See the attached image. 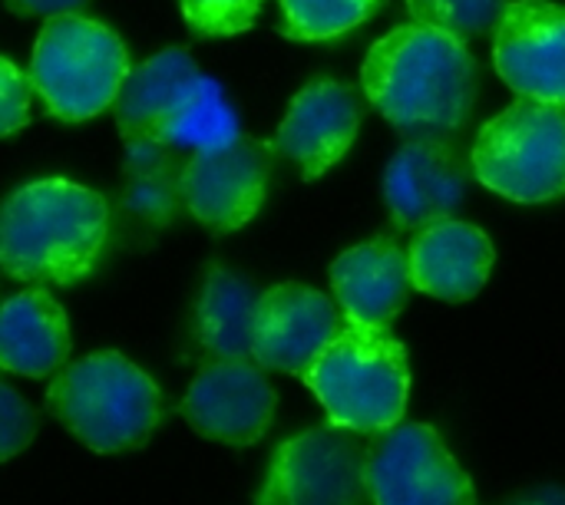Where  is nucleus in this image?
<instances>
[{"label": "nucleus", "instance_id": "nucleus-27", "mask_svg": "<svg viewBox=\"0 0 565 505\" xmlns=\"http://www.w3.org/2000/svg\"><path fill=\"white\" fill-rule=\"evenodd\" d=\"M89 0H7L10 10L17 13H33V17H60V13H76Z\"/></svg>", "mask_w": 565, "mask_h": 505}, {"label": "nucleus", "instance_id": "nucleus-19", "mask_svg": "<svg viewBox=\"0 0 565 505\" xmlns=\"http://www.w3.org/2000/svg\"><path fill=\"white\" fill-rule=\"evenodd\" d=\"M242 136V119L232 99L225 96L222 83L202 69H195L179 93L172 96L156 139L175 152H199L218 149Z\"/></svg>", "mask_w": 565, "mask_h": 505}, {"label": "nucleus", "instance_id": "nucleus-25", "mask_svg": "<svg viewBox=\"0 0 565 505\" xmlns=\"http://www.w3.org/2000/svg\"><path fill=\"white\" fill-rule=\"evenodd\" d=\"M36 433V413L33 407L7 384H0V463L13 460L30 447Z\"/></svg>", "mask_w": 565, "mask_h": 505}, {"label": "nucleus", "instance_id": "nucleus-8", "mask_svg": "<svg viewBox=\"0 0 565 505\" xmlns=\"http://www.w3.org/2000/svg\"><path fill=\"white\" fill-rule=\"evenodd\" d=\"M367 499L374 505H477V490L434 427L397 423L367 453Z\"/></svg>", "mask_w": 565, "mask_h": 505}, {"label": "nucleus", "instance_id": "nucleus-22", "mask_svg": "<svg viewBox=\"0 0 565 505\" xmlns=\"http://www.w3.org/2000/svg\"><path fill=\"white\" fill-rule=\"evenodd\" d=\"M381 0H281V30L291 40H334L361 26Z\"/></svg>", "mask_w": 565, "mask_h": 505}, {"label": "nucleus", "instance_id": "nucleus-3", "mask_svg": "<svg viewBox=\"0 0 565 505\" xmlns=\"http://www.w3.org/2000/svg\"><path fill=\"white\" fill-rule=\"evenodd\" d=\"M321 400L328 423L361 437H381L407 410L411 367L404 344L387 327L348 324L301 374Z\"/></svg>", "mask_w": 565, "mask_h": 505}, {"label": "nucleus", "instance_id": "nucleus-14", "mask_svg": "<svg viewBox=\"0 0 565 505\" xmlns=\"http://www.w3.org/2000/svg\"><path fill=\"white\" fill-rule=\"evenodd\" d=\"M463 198V162L440 139L404 142L384 169V202L397 228L420 232L434 222L454 218Z\"/></svg>", "mask_w": 565, "mask_h": 505}, {"label": "nucleus", "instance_id": "nucleus-24", "mask_svg": "<svg viewBox=\"0 0 565 505\" xmlns=\"http://www.w3.org/2000/svg\"><path fill=\"white\" fill-rule=\"evenodd\" d=\"M262 3L265 0H179L185 23L205 36L245 33L258 20Z\"/></svg>", "mask_w": 565, "mask_h": 505}, {"label": "nucleus", "instance_id": "nucleus-21", "mask_svg": "<svg viewBox=\"0 0 565 505\" xmlns=\"http://www.w3.org/2000/svg\"><path fill=\"white\" fill-rule=\"evenodd\" d=\"M175 149L152 136H136L126 139V189H122V205L126 212L166 225L175 212V202L182 198L179 192V172L182 165L172 162Z\"/></svg>", "mask_w": 565, "mask_h": 505}, {"label": "nucleus", "instance_id": "nucleus-13", "mask_svg": "<svg viewBox=\"0 0 565 505\" xmlns=\"http://www.w3.org/2000/svg\"><path fill=\"white\" fill-rule=\"evenodd\" d=\"M361 103L338 79H311L291 99L268 149L301 169L305 179L324 175L344 159L361 129Z\"/></svg>", "mask_w": 565, "mask_h": 505}, {"label": "nucleus", "instance_id": "nucleus-10", "mask_svg": "<svg viewBox=\"0 0 565 505\" xmlns=\"http://www.w3.org/2000/svg\"><path fill=\"white\" fill-rule=\"evenodd\" d=\"M497 73L523 99L565 109V7L516 0L503 10L493 43Z\"/></svg>", "mask_w": 565, "mask_h": 505}, {"label": "nucleus", "instance_id": "nucleus-12", "mask_svg": "<svg viewBox=\"0 0 565 505\" xmlns=\"http://www.w3.org/2000/svg\"><path fill=\"white\" fill-rule=\"evenodd\" d=\"M278 397L252 361H215L189 387L182 413L205 440L252 447L271 427Z\"/></svg>", "mask_w": 565, "mask_h": 505}, {"label": "nucleus", "instance_id": "nucleus-6", "mask_svg": "<svg viewBox=\"0 0 565 505\" xmlns=\"http://www.w3.org/2000/svg\"><path fill=\"white\" fill-rule=\"evenodd\" d=\"M473 172L513 202L530 205L565 195V109L520 96L480 129Z\"/></svg>", "mask_w": 565, "mask_h": 505}, {"label": "nucleus", "instance_id": "nucleus-1", "mask_svg": "<svg viewBox=\"0 0 565 505\" xmlns=\"http://www.w3.org/2000/svg\"><path fill=\"white\" fill-rule=\"evenodd\" d=\"M371 106L407 139L457 132L477 103V63L463 40L434 26H397L381 36L361 69Z\"/></svg>", "mask_w": 565, "mask_h": 505}, {"label": "nucleus", "instance_id": "nucleus-20", "mask_svg": "<svg viewBox=\"0 0 565 505\" xmlns=\"http://www.w3.org/2000/svg\"><path fill=\"white\" fill-rule=\"evenodd\" d=\"M195 69H199V63L182 46L159 50L146 63L129 66V73L109 106L122 139H136V136L156 139V129H159L172 96Z\"/></svg>", "mask_w": 565, "mask_h": 505}, {"label": "nucleus", "instance_id": "nucleus-4", "mask_svg": "<svg viewBox=\"0 0 565 505\" xmlns=\"http://www.w3.org/2000/svg\"><path fill=\"white\" fill-rule=\"evenodd\" d=\"M46 407L93 453H122L149 440L162 413V397L152 377L132 361L103 351L56 370Z\"/></svg>", "mask_w": 565, "mask_h": 505}, {"label": "nucleus", "instance_id": "nucleus-7", "mask_svg": "<svg viewBox=\"0 0 565 505\" xmlns=\"http://www.w3.org/2000/svg\"><path fill=\"white\" fill-rule=\"evenodd\" d=\"M367 453L361 433L311 427L275 450L258 505H364Z\"/></svg>", "mask_w": 565, "mask_h": 505}, {"label": "nucleus", "instance_id": "nucleus-9", "mask_svg": "<svg viewBox=\"0 0 565 505\" xmlns=\"http://www.w3.org/2000/svg\"><path fill=\"white\" fill-rule=\"evenodd\" d=\"M271 182V149L238 136L218 149H199L179 169L185 208L209 232H238L265 205Z\"/></svg>", "mask_w": 565, "mask_h": 505}, {"label": "nucleus", "instance_id": "nucleus-28", "mask_svg": "<svg viewBox=\"0 0 565 505\" xmlns=\"http://www.w3.org/2000/svg\"><path fill=\"white\" fill-rule=\"evenodd\" d=\"M507 505H565V490L563 486H533L513 496Z\"/></svg>", "mask_w": 565, "mask_h": 505}, {"label": "nucleus", "instance_id": "nucleus-11", "mask_svg": "<svg viewBox=\"0 0 565 505\" xmlns=\"http://www.w3.org/2000/svg\"><path fill=\"white\" fill-rule=\"evenodd\" d=\"M344 331L338 308L301 281L275 284L258 301L252 361L265 370L301 377Z\"/></svg>", "mask_w": 565, "mask_h": 505}, {"label": "nucleus", "instance_id": "nucleus-18", "mask_svg": "<svg viewBox=\"0 0 565 505\" xmlns=\"http://www.w3.org/2000/svg\"><path fill=\"white\" fill-rule=\"evenodd\" d=\"M258 301L262 291L248 278L212 265L195 298L199 344L218 361H252Z\"/></svg>", "mask_w": 565, "mask_h": 505}, {"label": "nucleus", "instance_id": "nucleus-17", "mask_svg": "<svg viewBox=\"0 0 565 505\" xmlns=\"http://www.w3.org/2000/svg\"><path fill=\"white\" fill-rule=\"evenodd\" d=\"M70 357V321L43 288H26L0 304V370L53 377Z\"/></svg>", "mask_w": 565, "mask_h": 505}, {"label": "nucleus", "instance_id": "nucleus-2", "mask_svg": "<svg viewBox=\"0 0 565 505\" xmlns=\"http://www.w3.org/2000/svg\"><path fill=\"white\" fill-rule=\"evenodd\" d=\"M109 238V205L99 192L40 179L0 205V268L26 284H76Z\"/></svg>", "mask_w": 565, "mask_h": 505}, {"label": "nucleus", "instance_id": "nucleus-5", "mask_svg": "<svg viewBox=\"0 0 565 505\" xmlns=\"http://www.w3.org/2000/svg\"><path fill=\"white\" fill-rule=\"evenodd\" d=\"M126 73L129 53L109 26L79 13L46 17L30 60V83L56 119L83 122L106 112Z\"/></svg>", "mask_w": 565, "mask_h": 505}, {"label": "nucleus", "instance_id": "nucleus-15", "mask_svg": "<svg viewBox=\"0 0 565 505\" xmlns=\"http://www.w3.org/2000/svg\"><path fill=\"white\" fill-rule=\"evenodd\" d=\"M493 241L470 222L444 218L411 245V284L440 301H470L483 291L493 271Z\"/></svg>", "mask_w": 565, "mask_h": 505}, {"label": "nucleus", "instance_id": "nucleus-26", "mask_svg": "<svg viewBox=\"0 0 565 505\" xmlns=\"http://www.w3.org/2000/svg\"><path fill=\"white\" fill-rule=\"evenodd\" d=\"M30 99H33L30 76L7 56H0V139L20 132L30 122Z\"/></svg>", "mask_w": 565, "mask_h": 505}, {"label": "nucleus", "instance_id": "nucleus-23", "mask_svg": "<svg viewBox=\"0 0 565 505\" xmlns=\"http://www.w3.org/2000/svg\"><path fill=\"white\" fill-rule=\"evenodd\" d=\"M417 23L444 30L457 40L497 30L510 0H407Z\"/></svg>", "mask_w": 565, "mask_h": 505}, {"label": "nucleus", "instance_id": "nucleus-16", "mask_svg": "<svg viewBox=\"0 0 565 505\" xmlns=\"http://www.w3.org/2000/svg\"><path fill=\"white\" fill-rule=\"evenodd\" d=\"M331 284L348 324L387 327L414 288L407 251L391 238L354 245L331 265Z\"/></svg>", "mask_w": 565, "mask_h": 505}]
</instances>
